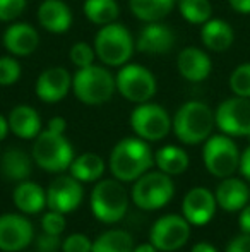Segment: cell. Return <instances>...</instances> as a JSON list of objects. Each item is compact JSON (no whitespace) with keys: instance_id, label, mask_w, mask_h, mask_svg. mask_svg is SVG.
I'll return each mask as SVG.
<instances>
[{"instance_id":"7dc6e473","label":"cell","mask_w":250,"mask_h":252,"mask_svg":"<svg viewBox=\"0 0 250 252\" xmlns=\"http://www.w3.org/2000/svg\"><path fill=\"white\" fill-rule=\"evenodd\" d=\"M23 252H26V251H23Z\"/></svg>"},{"instance_id":"d6986e66","label":"cell","mask_w":250,"mask_h":252,"mask_svg":"<svg viewBox=\"0 0 250 252\" xmlns=\"http://www.w3.org/2000/svg\"><path fill=\"white\" fill-rule=\"evenodd\" d=\"M177 69L178 74L189 83H202L209 77L213 62L204 50L197 47H187L178 53Z\"/></svg>"},{"instance_id":"ffe728a7","label":"cell","mask_w":250,"mask_h":252,"mask_svg":"<svg viewBox=\"0 0 250 252\" xmlns=\"http://www.w3.org/2000/svg\"><path fill=\"white\" fill-rule=\"evenodd\" d=\"M38 23L48 33L63 34L72 26V10L63 0H43L38 7Z\"/></svg>"},{"instance_id":"83f0119b","label":"cell","mask_w":250,"mask_h":252,"mask_svg":"<svg viewBox=\"0 0 250 252\" xmlns=\"http://www.w3.org/2000/svg\"><path fill=\"white\" fill-rule=\"evenodd\" d=\"M189 161L190 159L187 151L178 146H171V144L160 148L154 153V165L158 166V170L170 177L182 175L189 168Z\"/></svg>"},{"instance_id":"8fae6325","label":"cell","mask_w":250,"mask_h":252,"mask_svg":"<svg viewBox=\"0 0 250 252\" xmlns=\"http://www.w3.org/2000/svg\"><path fill=\"white\" fill-rule=\"evenodd\" d=\"M190 239V223L185 216L165 215L154 221L149 232V242L160 252H175Z\"/></svg>"},{"instance_id":"6da1fadb","label":"cell","mask_w":250,"mask_h":252,"mask_svg":"<svg viewBox=\"0 0 250 252\" xmlns=\"http://www.w3.org/2000/svg\"><path fill=\"white\" fill-rule=\"evenodd\" d=\"M154 165V153L147 141L125 137L113 146L110 155V172L120 182H136Z\"/></svg>"},{"instance_id":"3957f363","label":"cell","mask_w":250,"mask_h":252,"mask_svg":"<svg viewBox=\"0 0 250 252\" xmlns=\"http://www.w3.org/2000/svg\"><path fill=\"white\" fill-rule=\"evenodd\" d=\"M117 91L115 76L105 65H93L77 69L72 76V93L81 103L98 106L110 101Z\"/></svg>"},{"instance_id":"836d02e7","label":"cell","mask_w":250,"mask_h":252,"mask_svg":"<svg viewBox=\"0 0 250 252\" xmlns=\"http://www.w3.org/2000/svg\"><path fill=\"white\" fill-rule=\"evenodd\" d=\"M69 57H70V62H72L77 69L93 65L94 59H98L96 52H94V47H91L86 41H77V43H74L69 52Z\"/></svg>"},{"instance_id":"f1b7e54d","label":"cell","mask_w":250,"mask_h":252,"mask_svg":"<svg viewBox=\"0 0 250 252\" xmlns=\"http://www.w3.org/2000/svg\"><path fill=\"white\" fill-rule=\"evenodd\" d=\"M83 10L86 19L96 26H107L115 23L120 14L117 0H86Z\"/></svg>"},{"instance_id":"4fadbf2b","label":"cell","mask_w":250,"mask_h":252,"mask_svg":"<svg viewBox=\"0 0 250 252\" xmlns=\"http://www.w3.org/2000/svg\"><path fill=\"white\" fill-rule=\"evenodd\" d=\"M34 240L33 223L23 215L5 213L0 216V251L23 252Z\"/></svg>"},{"instance_id":"8d00e7d4","label":"cell","mask_w":250,"mask_h":252,"mask_svg":"<svg viewBox=\"0 0 250 252\" xmlns=\"http://www.w3.org/2000/svg\"><path fill=\"white\" fill-rule=\"evenodd\" d=\"M41 228L47 233H54V235H62L65 230V216L60 211H54L50 209L48 213H45L41 218Z\"/></svg>"},{"instance_id":"e0dca14e","label":"cell","mask_w":250,"mask_h":252,"mask_svg":"<svg viewBox=\"0 0 250 252\" xmlns=\"http://www.w3.org/2000/svg\"><path fill=\"white\" fill-rule=\"evenodd\" d=\"M175 45V33L170 26L158 23H146V26L139 31L136 40V50L149 55L168 53Z\"/></svg>"},{"instance_id":"7a4b0ae2","label":"cell","mask_w":250,"mask_h":252,"mask_svg":"<svg viewBox=\"0 0 250 252\" xmlns=\"http://www.w3.org/2000/svg\"><path fill=\"white\" fill-rule=\"evenodd\" d=\"M214 126V112L209 108V105L197 100L184 103L171 119V130L177 139L189 146L206 143L211 137Z\"/></svg>"},{"instance_id":"d4e9b609","label":"cell","mask_w":250,"mask_h":252,"mask_svg":"<svg viewBox=\"0 0 250 252\" xmlns=\"http://www.w3.org/2000/svg\"><path fill=\"white\" fill-rule=\"evenodd\" d=\"M0 170L7 180L23 182V180L29 179L33 165H31V158L26 151L19 150V148H9L0 156Z\"/></svg>"},{"instance_id":"44dd1931","label":"cell","mask_w":250,"mask_h":252,"mask_svg":"<svg viewBox=\"0 0 250 252\" xmlns=\"http://www.w3.org/2000/svg\"><path fill=\"white\" fill-rule=\"evenodd\" d=\"M216 202L221 209L228 213H235L244 209L250 201V189L249 186L240 179H235L233 175L223 179V182L218 186Z\"/></svg>"},{"instance_id":"5bb4252c","label":"cell","mask_w":250,"mask_h":252,"mask_svg":"<svg viewBox=\"0 0 250 252\" xmlns=\"http://www.w3.org/2000/svg\"><path fill=\"white\" fill-rule=\"evenodd\" d=\"M83 182L72 175H58L50 182L47 189V208L60 211L63 215L76 211L84 197Z\"/></svg>"},{"instance_id":"d6a6232c","label":"cell","mask_w":250,"mask_h":252,"mask_svg":"<svg viewBox=\"0 0 250 252\" xmlns=\"http://www.w3.org/2000/svg\"><path fill=\"white\" fill-rule=\"evenodd\" d=\"M21 77V63L14 55L0 57V86L9 88Z\"/></svg>"},{"instance_id":"5b68a950","label":"cell","mask_w":250,"mask_h":252,"mask_svg":"<svg viewBox=\"0 0 250 252\" xmlns=\"http://www.w3.org/2000/svg\"><path fill=\"white\" fill-rule=\"evenodd\" d=\"M129 194H127L124 182L113 179L100 180L91 190L89 204L94 218L101 223L113 225L125 218L129 209Z\"/></svg>"},{"instance_id":"b9f144b4","label":"cell","mask_w":250,"mask_h":252,"mask_svg":"<svg viewBox=\"0 0 250 252\" xmlns=\"http://www.w3.org/2000/svg\"><path fill=\"white\" fill-rule=\"evenodd\" d=\"M238 225H240L242 232L250 233V204L240 209V218H238Z\"/></svg>"},{"instance_id":"7c38bea8","label":"cell","mask_w":250,"mask_h":252,"mask_svg":"<svg viewBox=\"0 0 250 252\" xmlns=\"http://www.w3.org/2000/svg\"><path fill=\"white\" fill-rule=\"evenodd\" d=\"M218 129L230 137H250V98L233 96L214 112Z\"/></svg>"},{"instance_id":"7402d4cb","label":"cell","mask_w":250,"mask_h":252,"mask_svg":"<svg viewBox=\"0 0 250 252\" xmlns=\"http://www.w3.org/2000/svg\"><path fill=\"white\" fill-rule=\"evenodd\" d=\"M7 120H9L10 132L21 139H34L41 132V117L29 105L14 106Z\"/></svg>"},{"instance_id":"e575fe53","label":"cell","mask_w":250,"mask_h":252,"mask_svg":"<svg viewBox=\"0 0 250 252\" xmlns=\"http://www.w3.org/2000/svg\"><path fill=\"white\" fill-rule=\"evenodd\" d=\"M28 0H0V23H14L23 16Z\"/></svg>"},{"instance_id":"1f68e13d","label":"cell","mask_w":250,"mask_h":252,"mask_svg":"<svg viewBox=\"0 0 250 252\" xmlns=\"http://www.w3.org/2000/svg\"><path fill=\"white\" fill-rule=\"evenodd\" d=\"M230 90L235 96L250 98V62L240 63L230 76Z\"/></svg>"},{"instance_id":"f6af8a7d","label":"cell","mask_w":250,"mask_h":252,"mask_svg":"<svg viewBox=\"0 0 250 252\" xmlns=\"http://www.w3.org/2000/svg\"><path fill=\"white\" fill-rule=\"evenodd\" d=\"M10 132V129H9V120L5 119V117L0 113V143H2L3 139L7 137V134Z\"/></svg>"},{"instance_id":"60d3db41","label":"cell","mask_w":250,"mask_h":252,"mask_svg":"<svg viewBox=\"0 0 250 252\" xmlns=\"http://www.w3.org/2000/svg\"><path fill=\"white\" fill-rule=\"evenodd\" d=\"M240 173L250 182V146L240 156Z\"/></svg>"},{"instance_id":"ee69618b","label":"cell","mask_w":250,"mask_h":252,"mask_svg":"<svg viewBox=\"0 0 250 252\" xmlns=\"http://www.w3.org/2000/svg\"><path fill=\"white\" fill-rule=\"evenodd\" d=\"M190 252H218V249L214 246H211L209 242H199L192 247Z\"/></svg>"},{"instance_id":"4316f807","label":"cell","mask_w":250,"mask_h":252,"mask_svg":"<svg viewBox=\"0 0 250 252\" xmlns=\"http://www.w3.org/2000/svg\"><path fill=\"white\" fill-rule=\"evenodd\" d=\"M178 0H129V9L142 23H158L175 9Z\"/></svg>"},{"instance_id":"30bf717a","label":"cell","mask_w":250,"mask_h":252,"mask_svg":"<svg viewBox=\"0 0 250 252\" xmlns=\"http://www.w3.org/2000/svg\"><path fill=\"white\" fill-rule=\"evenodd\" d=\"M130 127L137 137L147 143L165 139L171 130V117L158 103H140L130 113Z\"/></svg>"},{"instance_id":"7bdbcfd3","label":"cell","mask_w":250,"mask_h":252,"mask_svg":"<svg viewBox=\"0 0 250 252\" xmlns=\"http://www.w3.org/2000/svg\"><path fill=\"white\" fill-rule=\"evenodd\" d=\"M230 7L238 14H250V0H228Z\"/></svg>"},{"instance_id":"9c48e42d","label":"cell","mask_w":250,"mask_h":252,"mask_svg":"<svg viewBox=\"0 0 250 252\" xmlns=\"http://www.w3.org/2000/svg\"><path fill=\"white\" fill-rule=\"evenodd\" d=\"M117 91L127 101L140 103L151 101L158 91V83L154 74L140 63H125L115 76Z\"/></svg>"},{"instance_id":"277c9868","label":"cell","mask_w":250,"mask_h":252,"mask_svg":"<svg viewBox=\"0 0 250 252\" xmlns=\"http://www.w3.org/2000/svg\"><path fill=\"white\" fill-rule=\"evenodd\" d=\"M136 50V41L127 26L120 23H111L100 26L94 36V52L101 63L107 67H122L129 63Z\"/></svg>"},{"instance_id":"ba28073f","label":"cell","mask_w":250,"mask_h":252,"mask_svg":"<svg viewBox=\"0 0 250 252\" xmlns=\"http://www.w3.org/2000/svg\"><path fill=\"white\" fill-rule=\"evenodd\" d=\"M240 151L235 141L226 134L211 136L204 143L202 159L206 170L213 177L226 179L240 168Z\"/></svg>"},{"instance_id":"2e32d148","label":"cell","mask_w":250,"mask_h":252,"mask_svg":"<svg viewBox=\"0 0 250 252\" xmlns=\"http://www.w3.org/2000/svg\"><path fill=\"white\" fill-rule=\"evenodd\" d=\"M216 196L206 187H194L182 201V215L190 225H206L216 213Z\"/></svg>"},{"instance_id":"8992f818","label":"cell","mask_w":250,"mask_h":252,"mask_svg":"<svg viewBox=\"0 0 250 252\" xmlns=\"http://www.w3.org/2000/svg\"><path fill=\"white\" fill-rule=\"evenodd\" d=\"M31 156L41 170L50 173H62L69 170L76 158L70 141L63 134L48 129L41 130L34 137Z\"/></svg>"},{"instance_id":"f35d334b","label":"cell","mask_w":250,"mask_h":252,"mask_svg":"<svg viewBox=\"0 0 250 252\" xmlns=\"http://www.w3.org/2000/svg\"><path fill=\"white\" fill-rule=\"evenodd\" d=\"M224 252H250V233H240L228 242Z\"/></svg>"},{"instance_id":"ac0fdd59","label":"cell","mask_w":250,"mask_h":252,"mask_svg":"<svg viewBox=\"0 0 250 252\" xmlns=\"http://www.w3.org/2000/svg\"><path fill=\"white\" fill-rule=\"evenodd\" d=\"M3 47L14 57H29L40 47L36 28L28 23H12L3 31Z\"/></svg>"},{"instance_id":"bcb514c9","label":"cell","mask_w":250,"mask_h":252,"mask_svg":"<svg viewBox=\"0 0 250 252\" xmlns=\"http://www.w3.org/2000/svg\"><path fill=\"white\" fill-rule=\"evenodd\" d=\"M132 252H160V251H158L151 242H146V244H140V246L134 247Z\"/></svg>"},{"instance_id":"603a6c76","label":"cell","mask_w":250,"mask_h":252,"mask_svg":"<svg viewBox=\"0 0 250 252\" xmlns=\"http://www.w3.org/2000/svg\"><path fill=\"white\" fill-rule=\"evenodd\" d=\"M12 199L23 215H38L47 208V190L41 189L36 182L23 180L14 189Z\"/></svg>"},{"instance_id":"52a82bcc","label":"cell","mask_w":250,"mask_h":252,"mask_svg":"<svg viewBox=\"0 0 250 252\" xmlns=\"http://www.w3.org/2000/svg\"><path fill=\"white\" fill-rule=\"evenodd\" d=\"M175 196V184L170 175L158 170L146 172L136 180L130 197L137 208L144 211H156L168 204Z\"/></svg>"},{"instance_id":"74e56055","label":"cell","mask_w":250,"mask_h":252,"mask_svg":"<svg viewBox=\"0 0 250 252\" xmlns=\"http://www.w3.org/2000/svg\"><path fill=\"white\" fill-rule=\"evenodd\" d=\"M62 240L63 239H60V235L43 232L41 235L34 237L33 244L36 252H58L62 251Z\"/></svg>"},{"instance_id":"9a60e30c","label":"cell","mask_w":250,"mask_h":252,"mask_svg":"<svg viewBox=\"0 0 250 252\" xmlns=\"http://www.w3.org/2000/svg\"><path fill=\"white\" fill-rule=\"evenodd\" d=\"M72 90V76L65 67H48L38 76L34 93L43 103H58Z\"/></svg>"},{"instance_id":"4dcf8cb0","label":"cell","mask_w":250,"mask_h":252,"mask_svg":"<svg viewBox=\"0 0 250 252\" xmlns=\"http://www.w3.org/2000/svg\"><path fill=\"white\" fill-rule=\"evenodd\" d=\"M178 12L190 24H200L213 17V5L209 0H178Z\"/></svg>"},{"instance_id":"484cf974","label":"cell","mask_w":250,"mask_h":252,"mask_svg":"<svg viewBox=\"0 0 250 252\" xmlns=\"http://www.w3.org/2000/svg\"><path fill=\"white\" fill-rule=\"evenodd\" d=\"M105 159L96 153H83L81 156H76L70 165V175L76 177L79 182H98L105 173Z\"/></svg>"},{"instance_id":"d590c367","label":"cell","mask_w":250,"mask_h":252,"mask_svg":"<svg viewBox=\"0 0 250 252\" xmlns=\"http://www.w3.org/2000/svg\"><path fill=\"white\" fill-rule=\"evenodd\" d=\"M93 240L84 233H72L62 240V252H91Z\"/></svg>"},{"instance_id":"ab89813d","label":"cell","mask_w":250,"mask_h":252,"mask_svg":"<svg viewBox=\"0 0 250 252\" xmlns=\"http://www.w3.org/2000/svg\"><path fill=\"white\" fill-rule=\"evenodd\" d=\"M47 129L48 130H54V132H58V134H63L67 129V122L63 117H52L47 124Z\"/></svg>"},{"instance_id":"f546056e","label":"cell","mask_w":250,"mask_h":252,"mask_svg":"<svg viewBox=\"0 0 250 252\" xmlns=\"http://www.w3.org/2000/svg\"><path fill=\"white\" fill-rule=\"evenodd\" d=\"M134 239L125 230H108L93 242L91 252H132Z\"/></svg>"},{"instance_id":"cb8c5ba5","label":"cell","mask_w":250,"mask_h":252,"mask_svg":"<svg viewBox=\"0 0 250 252\" xmlns=\"http://www.w3.org/2000/svg\"><path fill=\"white\" fill-rule=\"evenodd\" d=\"M200 41L204 47L211 52H226L233 45L235 33L233 28L223 19H213L211 17L207 23L202 24L200 30Z\"/></svg>"}]
</instances>
